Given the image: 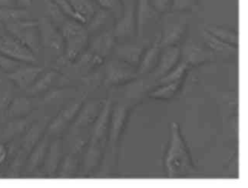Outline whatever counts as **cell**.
<instances>
[{
  "label": "cell",
  "mask_w": 248,
  "mask_h": 188,
  "mask_svg": "<svg viewBox=\"0 0 248 188\" xmlns=\"http://www.w3.org/2000/svg\"><path fill=\"white\" fill-rule=\"evenodd\" d=\"M189 67L190 65L186 62L182 61L178 65H176L169 73L160 78L158 80V84L161 85H165V84L182 80V77H184V75L186 74V71L187 70Z\"/></svg>",
  "instance_id": "cell-35"
},
{
  "label": "cell",
  "mask_w": 248,
  "mask_h": 188,
  "mask_svg": "<svg viewBox=\"0 0 248 188\" xmlns=\"http://www.w3.org/2000/svg\"><path fill=\"white\" fill-rule=\"evenodd\" d=\"M181 56V50L176 45L163 47V51L160 52L157 65L152 71L153 77L160 79L169 73L178 64Z\"/></svg>",
  "instance_id": "cell-14"
},
{
  "label": "cell",
  "mask_w": 248,
  "mask_h": 188,
  "mask_svg": "<svg viewBox=\"0 0 248 188\" xmlns=\"http://www.w3.org/2000/svg\"><path fill=\"white\" fill-rule=\"evenodd\" d=\"M62 140L60 137L50 142L47 151L46 156L42 166V174L44 177H56L58 168L62 158Z\"/></svg>",
  "instance_id": "cell-18"
},
{
  "label": "cell",
  "mask_w": 248,
  "mask_h": 188,
  "mask_svg": "<svg viewBox=\"0 0 248 188\" xmlns=\"http://www.w3.org/2000/svg\"><path fill=\"white\" fill-rule=\"evenodd\" d=\"M40 106L39 98L36 97H16L13 98L6 111V118L16 119L24 118L32 114L35 109Z\"/></svg>",
  "instance_id": "cell-16"
},
{
  "label": "cell",
  "mask_w": 248,
  "mask_h": 188,
  "mask_svg": "<svg viewBox=\"0 0 248 188\" xmlns=\"http://www.w3.org/2000/svg\"><path fill=\"white\" fill-rule=\"evenodd\" d=\"M159 14L152 7L149 0H138L136 8V30L139 37H142L147 25L157 19Z\"/></svg>",
  "instance_id": "cell-22"
},
{
  "label": "cell",
  "mask_w": 248,
  "mask_h": 188,
  "mask_svg": "<svg viewBox=\"0 0 248 188\" xmlns=\"http://www.w3.org/2000/svg\"><path fill=\"white\" fill-rule=\"evenodd\" d=\"M62 75L57 69H52L44 70L30 87L26 89V95L36 97L43 95L49 89L54 87L58 82H61Z\"/></svg>",
  "instance_id": "cell-19"
},
{
  "label": "cell",
  "mask_w": 248,
  "mask_h": 188,
  "mask_svg": "<svg viewBox=\"0 0 248 188\" xmlns=\"http://www.w3.org/2000/svg\"><path fill=\"white\" fill-rule=\"evenodd\" d=\"M98 4L99 7L102 8L104 10L113 13L116 12L119 13L121 16L123 13V5L121 4L119 0H93Z\"/></svg>",
  "instance_id": "cell-39"
},
{
  "label": "cell",
  "mask_w": 248,
  "mask_h": 188,
  "mask_svg": "<svg viewBox=\"0 0 248 188\" xmlns=\"http://www.w3.org/2000/svg\"><path fill=\"white\" fill-rule=\"evenodd\" d=\"M0 52L23 64L37 63L33 52L9 34L0 35Z\"/></svg>",
  "instance_id": "cell-7"
},
{
  "label": "cell",
  "mask_w": 248,
  "mask_h": 188,
  "mask_svg": "<svg viewBox=\"0 0 248 188\" xmlns=\"http://www.w3.org/2000/svg\"><path fill=\"white\" fill-rule=\"evenodd\" d=\"M99 101H90L82 103L72 123V130H82L93 124L102 110Z\"/></svg>",
  "instance_id": "cell-15"
},
{
  "label": "cell",
  "mask_w": 248,
  "mask_h": 188,
  "mask_svg": "<svg viewBox=\"0 0 248 188\" xmlns=\"http://www.w3.org/2000/svg\"><path fill=\"white\" fill-rule=\"evenodd\" d=\"M48 122L49 120L46 116L38 120H33L31 122L28 128L26 129V131L20 137L19 142V148L29 154L30 151L33 149V147L44 136Z\"/></svg>",
  "instance_id": "cell-10"
},
{
  "label": "cell",
  "mask_w": 248,
  "mask_h": 188,
  "mask_svg": "<svg viewBox=\"0 0 248 188\" xmlns=\"http://www.w3.org/2000/svg\"><path fill=\"white\" fill-rule=\"evenodd\" d=\"M152 7L159 13H165L169 11L171 6V0H149Z\"/></svg>",
  "instance_id": "cell-40"
},
{
  "label": "cell",
  "mask_w": 248,
  "mask_h": 188,
  "mask_svg": "<svg viewBox=\"0 0 248 188\" xmlns=\"http://www.w3.org/2000/svg\"><path fill=\"white\" fill-rule=\"evenodd\" d=\"M8 34L28 47L34 54H39L41 48L39 22L33 19H22L5 24Z\"/></svg>",
  "instance_id": "cell-4"
},
{
  "label": "cell",
  "mask_w": 248,
  "mask_h": 188,
  "mask_svg": "<svg viewBox=\"0 0 248 188\" xmlns=\"http://www.w3.org/2000/svg\"><path fill=\"white\" fill-rule=\"evenodd\" d=\"M6 73H4L3 71L1 70V69H0V81H1V80H3V79L6 78Z\"/></svg>",
  "instance_id": "cell-43"
},
{
  "label": "cell",
  "mask_w": 248,
  "mask_h": 188,
  "mask_svg": "<svg viewBox=\"0 0 248 188\" xmlns=\"http://www.w3.org/2000/svg\"><path fill=\"white\" fill-rule=\"evenodd\" d=\"M181 55L183 56V61L190 66L198 65L211 59L213 53L211 51H205L200 45L193 41L187 40L181 51Z\"/></svg>",
  "instance_id": "cell-21"
},
{
  "label": "cell",
  "mask_w": 248,
  "mask_h": 188,
  "mask_svg": "<svg viewBox=\"0 0 248 188\" xmlns=\"http://www.w3.org/2000/svg\"><path fill=\"white\" fill-rule=\"evenodd\" d=\"M32 121L33 119L29 115L24 118L11 119L10 121L3 123L0 127V142L9 144L15 141L16 139L22 136Z\"/></svg>",
  "instance_id": "cell-17"
},
{
  "label": "cell",
  "mask_w": 248,
  "mask_h": 188,
  "mask_svg": "<svg viewBox=\"0 0 248 188\" xmlns=\"http://www.w3.org/2000/svg\"><path fill=\"white\" fill-rule=\"evenodd\" d=\"M53 1L57 5L58 7L60 8V10L65 17H69L71 19L78 21L82 24L87 23V20L80 15L79 13H77L67 0H53Z\"/></svg>",
  "instance_id": "cell-36"
},
{
  "label": "cell",
  "mask_w": 248,
  "mask_h": 188,
  "mask_svg": "<svg viewBox=\"0 0 248 188\" xmlns=\"http://www.w3.org/2000/svg\"><path fill=\"white\" fill-rule=\"evenodd\" d=\"M111 107V101L108 100L102 106L98 118L93 123V127L91 132L92 145L101 147L104 140H106L108 131L109 129Z\"/></svg>",
  "instance_id": "cell-12"
},
{
  "label": "cell",
  "mask_w": 248,
  "mask_h": 188,
  "mask_svg": "<svg viewBox=\"0 0 248 188\" xmlns=\"http://www.w3.org/2000/svg\"><path fill=\"white\" fill-rule=\"evenodd\" d=\"M136 29V13L133 2L124 4L123 13L117 21L113 30L115 38L130 37Z\"/></svg>",
  "instance_id": "cell-11"
},
{
  "label": "cell",
  "mask_w": 248,
  "mask_h": 188,
  "mask_svg": "<svg viewBox=\"0 0 248 188\" xmlns=\"http://www.w3.org/2000/svg\"><path fill=\"white\" fill-rule=\"evenodd\" d=\"M76 90L69 87H53L39 99L40 106H56L73 100Z\"/></svg>",
  "instance_id": "cell-25"
},
{
  "label": "cell",
  "mask_w": 248,
  "mask_h": 188,
  "mask_svg": "<svg viewBox=\"0 0 248 188\" xmlns=\"http://www.w3.org/2000/svg\"><path fill=\"white\" fill-rule=\"evenodd\" d=\"M22 64L23 63L13 60L12 58L0 52V69L3 71L4 73H8L13 72Z\"/></svg>",
  "instance_id": "cell-38"
},
{
  "label": "cell",
  "mask_w": 248,
  "mask_h": 188,
  "mask_svg": "<svg viewBox=\"0 0 248 188\" xmlns=\"http://www.w3.org/2000/svg\"><path fill=\"white\" fill-rule=\"evenodd\" d=\"M49 140L50 137L45 134L41 140H39V143L33 147V149L30 151L23 170V173L26 175L32 174L41 169L46 156L48 146L50 144Z\"/></svg>",
  "instance_id": "cell-13"
},
{
  "label": "cell",
  "mask_w": 248,
  "mask_h": 188,
  "mask_svg": "<svg viewBox=\"0 0 248 188\" xmlns=\"http://www.w3.org/2000/svg\"><path fill=\"white\" fill-rule=\"evenodd\" d=\"M201 34L207 48L209 49L213 54L224 58H229L237 54V47L221 41L210 34L205 29L201 30Z\"/></svg>",
  "instance_id": "cell-20"
},
{
  "label": "cell",
  "mask_w": 248,
  "mask_h": 188,
  "mask_svg": "<svg viewBox=\"0 0 248 188\" xmlns=\"http://www.w3.org/2000/svg\"><path fill=\"white\" fill-rule=\"evenodd\" d=\"M74 10L86 20L91 19L94 12L96 11L93 0H67Z\"/></svg>",
  "instance_id": "cell-34"
},
{
  "label": "cell",
  "mask_w": 248,
  "mask_h": 188,
  "mask_svg": "<svg viewBox=\"0 0 248 188\" xmlns=\"http://www.w3.org/2000/svg\"><path fill=\"white\" fill-rule=\"evenodd\" d=\"M182 84V80L176 82L161 85V87L157 88L150 93V97L155 99L169 100L172 98Z\"/></svg>",
  "instance_id": "cell-33"
},
{
  "label": "cell",
  "mask_w": 248,
  "mask_h": 188,
  "mask_svg": "<svg viewBox=\"0 0 248 188\" xmlns=\"http://www.w3.org/2000/svg\"><path fill=\"white\" fill-rule=\"evenodd\" d=\"M84 97L76 98L67 102L66 104L58 112L56 115L48 122L46 134L49 137H60L66 131L69 125L78 114L83 103Z\"/></svg>",
  "instance_id": "cell-6"
},
{
  "label": "cell",
  "mask_w": 248,
  "mask_h": 188,
  "mask_svg": "<svg viewBox=\"0 0 248 188\" xmlns=\"http://www.w3.org/2000/svg\"><path fill=\"white\" fill-rule=\"evenodd\" d=\"M44 70V67L41 66L23 64L15 70L6 74L8 80L13 84V86L22 91H26Z\"/></svg>",
  "instance_id": "cell-8"
},
{
  "label": "cell",
  "mask_w": 248,
  "mask_h": 188,
  "mask_svg": "<svg viewBox=\"0 0 248 188\" xmlns=\"http://www.w3.org/2000/svg\"><path fill=\"white\" fill-rule=\"evenodd\" d=\"M38 22L41 47L48 61L54 64L64 54L65 45L62 35L56 24L47 18H42Z\"/></svg>",
  "instance_id": "cell-3"
},
{
  "label": "cell",
  "mask_w": 248,
  "mask_h": 188,
  "mask_svg": "<svg viewBox=\"0 0 248 188\" xmlns=\"http://www.w3.org/2000/svg\"><path fill=\"white\" fill-rule=\"evenodd\" d=\"M115 39L113 30L101 33L92 40L89 44V51L104 59L109 55L115 47Z\"/></svg>",
  "instance_id": "cell-23"
},
{
  "label": "cell",
  "mask_w": 248,
  "mask_h": 188,
  "mask_svg": "<svg viewBox=\"0 0 248 188\" xmlns=\"http://www.w3.org/2000/svg\"><path fill=\"white\" fill-rule=\"evenodd\" d=\"M160 35H157L154 43L152 47L147 50L145 54L143 55L142 59L140 61L139 69L137 71L138 75L144 74L149 73L155 69L157 65V61L159 59L161 47H160Z\"/></svg>",
  "instance_id": "cell-27"
},
{
  "label": "cell",
  "mask_w": 248,
  "mask_h": 188,
  "mask_svg": "<svg viewBox=\"0 0 248 188\" xmlns=\"http://www.w3.org/2000/svg\"><path fill=\"white\" fill-rule=\"evenodd\" d=\"M111 12L104 10L102 8H99L98 10L94 12L91 19L88 21L87 30L89 33H94L100 30L107 23L109 19Z\"/></svg>",
  "instance_id": "cell-32"
},
{
  "label": "cell",
  "mask_w": 248,
  "mask_h": 188,
  "mask_svg": "<svg viewBox=\"0 0 248 188\" xmlns=\"http://www.w3.org/2000/svg\"><path fill=\"white\" fill-rule=\"evenodd\" d=\"M21 7H29L31 5V0H13Z\"/></svg>",
  "instance_id": "cell-42"
},
{
  "label": "cell",
  "mask_w": 248,
  "mask_h": 188,
  "mask_svg": "<svg viewBox=\"0 0 248 188\" xmlns=\"http://www.w3.org/2000/svg\"><path fill=\"white\" fill-rule=\"evenodd\" d=\"M10 158V151L7 144L0 142V166L5 164L8 159Z\"/></svg>",
  "instance_id": "cell-41"
},
{
  "label": "cell",
  "mask_w": 248,
  "mask_h": 188,
  "mask_svg": "<svg viewBox=\"0 0 248 188\" xmlns=\"http://www.w3.org/2000/svg\"><path fill=\"white\" fill-rule=\"evenodd\" d=\"M14 97L13 84L6 77L0 81V122L6 119L8 107Z\"/></svg>",
  "instance_id": "cell-28"
},
{
  "label": "cell",
  "mask_w": 248,
  "mask_h": 188,
  "mask_svg": "<svg viewBox=\"0 0 248 188\" xmlns=\"http://www.w3.org/2000/svg\"><path fill=\"white\" fill-rule=\"evenodd\" d=\"M207 31L215 35V37L228 44L237 47L238 45V34L230 29L216 25H206L204 27Z\"/></svg>",
  "instance_id": "cell-30"
},
{
  "label": "cell",
  "mask_w": 248,
  "mask_h": 188,
  "mask_svg": "<svg viewBox=\"0 0 248 188\" xmlns=\"http://www.w3.org/2000/svg\"><path fill=\"white\" fill-rule=\"evenodd\" d=\"M169 178L183 177L192 171L193 166L186 144L180 132L179 125L170 123V143L165 159Z\"/></svg>",
  "instance_id": "cell-2"
},
{
  "label": "cell",
  "mask_w": 248,
  "mask_h": 188,
  "mask_svg": "<svg viewBox=\"0 0 248 188\" xmlns=\"http://www.w3.org/2000/svg\"><path fill=\"white\" fill-rule=\"evenodd\" d=\"M84 24L73 19H65L60 27L65 51L64 54L52 64V68L60 70L62 67L74 61L89 43V32Z\"/></svg>",
  "instance_id": "cell-1"
},
{
  "label": "cell",
  "mask_w": 248,
  "mask_h": 188,
  "mask_svg": "<svg viewBox=\"0 0 248 188\" xmlns=\"http://www.w3.org/2000/svg\"><path fill=\"white\" fill-rule=\"evenodd\" d=\"M78 162L74 154H66L62 158L60 166L56 173V177L60 179H67L74 176L78 170Z\"/></svg>",
  "instance_id": "cell-31"
},
{
  "label": "cell",
  "mask_w": 248,
  "mask_h": 188,
  "mask_svg": "<svg viewBox=\"0 0 248 188\" xmlns=\"http://www.w3.org/2000/svg\"><path fill=\"white\" fill-rule=\"evenodd\" d=\"M132 67L121 60H111L106 66L105 84L107 86L119 85L133 80L138 74Z\"/></svg>",
  "instance_id": "cell-9"
},
{
  "label": "cell",
  "mask_w": 248,
  "mask_h": 188,
  "mask_svg": "<svg viewBox=\"0 0 248 188\" xmlns=\"http://www.w3.org/2000/svg\"><path fill=\"white\" fill-rule=\"evenodd\" d=\"M145 47L138 43H124L115 48V52L119 60L132 67H135L141 61Z\"/></svg>",
  "instance_id": "cell-24"
},
{
  "label": "cell",
  "mask_w": 248,
  "mask_h": 188,
  "mask_svg": "<svg viewBox=\"0 0 248 188\" xmlns=\"http://www.w3.org/2000/svg\"><path fill=\"white\" fill-rule=\"evenodd\" d=\"M27 19H30V13L24 8L0 6V23L2 24Z\"/></svg>",
  "instance_id": "cell-29"
},
{
  "label": "cell",
  "mask_w": 248,
  "mask_h": 188,
  "mask_svg": "<svg viewBox=\"0 0 248 188\" xmlns=\"http://www.w3.org/2000/svg\"><path fill=\"white\" fill-rule=\"evenodd\" d=\"M187 21L188 18L184 13L172 12L166 16L159 34L161 48L174 46L181 40L187 30Z\"/></svg>",
  "instance_id": "cell-5"
},
{
  "label": "cell",
  "mask_w": 248,
  "mask_h": 188,
  "mask_svg": "<svg viewBox=\"0 0 248 188\" xmlns=\"http://www.w3.org/2000/svg\"><path fill=\"white\" fill-rule=\"evenodd\" d=\"M127 116V107L124 104H119L113 109L110 117L109 142L111 145H115L119 140L123 131Z\"/></svg>",
  "instance_id": "cell-26"
},
{
  "label": "cell",
  "mask_w": 248,
  "mask_h": 188,
  "mask_svg": "<svg viewBox=\"0 0 248 188\" xmlns=\"http://www.w3.org/2000/svg\"><path fill=\"white\" fill-rule=\"evenodd\" d=\"M198 0H171L170 10L172 12L187 13L196 10L198 8Z\"/></svg>",
  "instance_id": "cell-37"
}]
</instances>
